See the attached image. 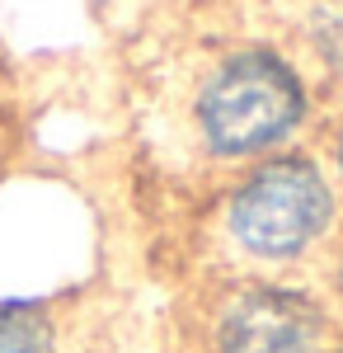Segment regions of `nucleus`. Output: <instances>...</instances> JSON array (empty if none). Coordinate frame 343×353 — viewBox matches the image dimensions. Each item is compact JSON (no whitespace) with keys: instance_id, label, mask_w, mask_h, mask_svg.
Wrapping results in <instances>:
<instances>
[{"instance_id":"4","label":"nucleus","mask_w":343,"mask_h":353,"mask_svg":"<svg viewBox=\"0 0 343 353\" xmlns=\"http://www.w3.org/2000/svg\"><path fill=\"white\" fill-rule=\"evenodd\" d=\"M0 353H61L48 311L28 301H0Z\"/></svg>"},{"instance_id":"7","label":"nucleus","mask_w":343,"mask_h":353,"mask_svg":"<svg viewBox=\"0 0 343 353\" xmlns=\"http://www.w3.org/2000/svg\"><path fill=\"white\" fill-rule=\"evenodd\" d=\"M329 179H334V189L343 193V123H339V132H334V174H329Z\"/></svg>"},{"instance_id":"6","label":"nucleus","mask_w":343,"mask_h":353,"mask_svg":"<svg viewBox=\"0 0 343 353\" xmlns=\"http://www.w3.org/2000/svg\"><path fill=\"white\" fill-rule=\"evenodd\" d=\"M329 288H334V301L343 311V241L334 245V259H329Z\"/></svg>"},{"instance_id":"2","label":"nucleus","mask_w":343,"mask_h":353,"mask_svg":"<svg viewBox=\"0 0 343 353\" xmlns=\"http://www.w3.org/2000/svg\"><path fill=\"white\" fill-rule=\"evenodd\" d=\"M339 221V189L306 151H278L249 165L226 198V236L249 264L282 269L329 241Z\"/></svg>"},{"instance_id":"8","label":"nucleus","mask_w":343,"mask_h":353,"mask_svg":"<svg viewBox=\"0 0 343 353\" xmlns=\"http://www.w3.org/2000/svg\"><path fill=\"white\" fill-rule=\"evenodd\" d=\"M329 353H343V334H339V339H334V349H329Z\"/></svg>"},{"instance_id":"1","label":"nucleus","mask_w":343,"mask_h":353,"mask_svg":"<svg viewBox=\"0 0 343 353\" xmlns=\"http://www.w3.org/2000/svg\"><path fill=\"white\" fill-rule=\"evenodd\" d=\"M311 118L301 71L273 48L226 52L193 94V128L202 151L226 165L278 156Z\"/></svg>"},{"instance_id":"5","label":"nucleus","mask_w":343,"mask_h":353,"mask_svg":"<svg viewBox=\"0 0 343 353\" xmlns=\"http://www.w3.org/2000/svg\"><path fill=\"white\" fill-rule=\"evenodd\" d=\"M315 52L343 71V0H324L315 14Z\"/></svg>"},{"instance_id":"3","label":"nucleus","mask_w":343,"mask_h":353,"mask_svg":"<svg viewBox=\"0 0 343 353\" xmlns=\"http://www.w3.org/2000/svg\"><path fill=\"white\" fill-rule=\"evenodd\" d=\"M334 339L329 301L268 278L226 288L207 316V353H329Z\"/></svg>"}]
</instances>
